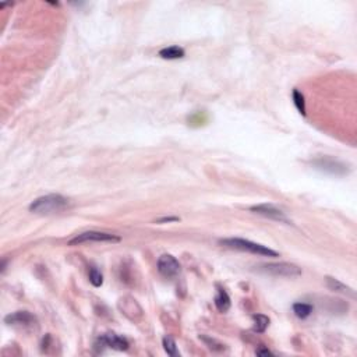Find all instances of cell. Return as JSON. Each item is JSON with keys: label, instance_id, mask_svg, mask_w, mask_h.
Returning a JSON list of instances; mask_svg holds the SVG:
<instances>
[{"label": "cell", "instance_id": "obj_1", "mask_svg": "<svg viewBox=\"0 0 357 357\" xmlns=\"http://www.w3.org/2000/svg\"><path fill=\"white\" fill-rule=\"evenodd\" d=\"M69 200L60 194H46L30 204V211L37 215H52L67 208Z\"/></svg>", "mask_w": 357, "mask_h": 357}, {"label": "cell", "instance_id": "obj_2", "mask_svg": "<svg viewBox=\"0 0 357 357\" xmlns=\"http://www.w3.org/2000/svg\"><path fill=\"white\" fill-rule=\"evenodd\" d=\"M221 244L225 246L227 249L239 250V251H244V253H251V254H257V256H265V257H278V251L269 249L267 246L258 244L251 240H246V239H240V237H230V239H223L221 240Z\"/></svg>", "mask_w": 357, "mask_h": 357}, {"label": "cell", "instance_id": "obj_3", "mask_svg": "<svg viewBox=\"0 0 357 357\" xmlns=\"http://www.w3.org/2000/svg\"><path fill=\"white\" fill-rule=\"evenodd\" d=\"M311 165L314 166V169L331 175V176H345L350 172V168L345 162H342L339 159H335L331 156H319L315 158L314 161H311Z\"/></svg>", "mask_w": 357, "mask_h": 357}, {"label": "cell", "instance_id": "obj_4", "mask_svg": "<svg viewBox=\"0 0 357 357\" xmlns=\"http://www.w3.org/2000/svg\"><path fill=\"white\" fill-rule=\"evenodd\" d=\"M258 271L279 278H296L302 275V269L295 264L289 263H268L258 267Z\"/></svg>", "mask_w": 357, "mask_h": 357}, {"label": "cell", "instance_id": "obj_5", "mask_svg": "<svg viewBox=\"0 0 357 357\" xmlns=\"http://www.w3.org/2000/svg\"><path fill=\"white\" fill-rule=\"evenodd\" d=\"M119 243L120 237L116 234L106 232H96V230H88L77 234L74 239L69 241V246H78L83 243Z\"/></svg>", "mask_w": 357, "mask_h": 357}, {"label": "cell", "instance_id": "obj_6", "mask_svg": "<svg viewBox=\"0 0 357 357\" xmlns=\"http://www.w3.org/2000/svg\"><path fill=\"white\" fill-rule=\"evenodd\" d=\"M156 267H158L159 273L165 278H176L181 271L180 263L171 254H163V256L159 257Z\"/></svg>", "mask_w": 357, "mask_h": 357}, {"label": "cell", "instance_id": "obj_7", "mask_svg": "<svg viewBox=\"0 0 357 357\" xmlns=\"http://www.w3.org/2000/svg\"><path fill=\"white\" fill-rule=\"evenodd\" d=\"M250 211L257 214V215H261V217L276 221V222H283V223L290 222L289 218L286 217V214L279 208H276L275 205H272V204H258V205L251 207Z\"/></svg>", "mask_w": 357, "mask_h": 357}, {"label": "cell", "instance_id": "obj_8", "mask_svg": "<svg viewBox=\"0 0 357 357\" xmlns=\"http://www.w3.org/2000/svg\"><path fill=\"white\" fill-rule=\"evenodd\" d=\"M99 345L101 346H108V348H112L115 350H127L129 349V342L127 339H125L123 336H119L116 334H109L102 335L101 338L98 339Z\"/></svg>", "mask_w": 357, "mask_h": 357}, {"label": "cell", "instance_id": "obj_9", "mask_svg": "<svg viewBox=\"0 0 357 357\" xmlns=\"http://www.w3.org/2000/svg\"><path fill=\"white\" fill-rule=\"evenodd\" d=\"M4 322L7 325H32L35 322V317L28 311H17L13 314H8L4 318Z\"/></svg>", "mask_w": 357, "mask_h": 357}, {"label": "cell", "instance_id": "obj_10", "mask_svg": "<svg viewBox=\"0 0 357 357\" xmlns=\"http://www.w3.org/2000/svg\"><path fill=\"white\" fill-rule=\"evenodd\" d=\"M159 57H162L165 60H176V59H181L184 57V49L183 47L178 46V45H173V46L163 47L159 50Z\"/></svg>", "mask_w": 357, "mask_h": 357}, {"label": "cell", "instance_id": "obj_11", "mask_svg": "<svg viewBox=\"0 0 357 357\" xmlns=\"http://www.w3.org/2000/svg\"><path fill=\"white\" fill-rule=\"evenodd\" d=\"M215 306L219 312H226L230 309V297L222 287H218V293L215 296Z\"/></svg>", "mask_w": 357, "mask_h": 357}, {"label": "cell", "instance_id": "obj_12", "mask_svg": "<svg viewBox=\"0 0 357 357\" xmlns=\"http://www.w3.org/2000/svg\"><path fill=\"white\" fill-rule=\"evenodd\" d=\"M326 285L329 289H332L334 292H339L342 295L349 296V297H355V290L352 287L346 286L345 283H342L338 279H334V278H326Z\"/></svg>", "mask_w": 357, "mask_h": 357}, {"label": "cell", "instance_id": "obj_13", "mask_svg": "<svg viewBox=\"0 0 357 357\" xmlns=\"http://www.w3.org/2000/svg\"><path fill=\"white\" fill-rule=\"evenodd\" d=\"M312 311H314V307L309 303H302V302H300V303L293 304V312H295V315L297 318H309L311 314H312Z\"/></svg>", "mask_w": 357, "mask_h": 357}, {"label": "cell", "instance_id": "obj_14", "mask_svg": "<svg viewBox=\"0 0 357 357\" xmlns=\"http://www.w3.org/2000/svg\"><path fill=\"white\" fill-rule=\"evenodd\" d=\"M253 319H254V326L253 329L258 332V334H263L265 332V329L269 326V318L264 315V314H254L253 315Z\"/></svg>", "mask_w": 357, "mask_h": 357}, {"label": "cell", "instance_id": "obj_15", "mask_svg": "<svg viewBox=\"0 0 357 357\" xmlns=\"http://www.w3.org/2000/svg\"><path fill=\"white\" fill-rule=\"evenodd\" d=\"M163 349H165V352H166L169 356H180L178 346H176V342H175V339H173L172 336H165V338H163Z\"/></svg>", "mask_w": 357, "mask_h": 357}, {"label": "cell", "instance_id": "obj_16", "mask_svg": "<svg viewBox=\"0 0 357 357\" xmlns=\"http://www.w3.org/2000/svg\"><path fill=\"white\" fill-rule=\"evenodd\" d=\"M293 102H295L296 109L306 116V99H304V95L299 89H293Z\"/></svg>", "mask_w": 357, "mask_h": 357}, {"label": "cell", "instance_id": "obj_17", "mask_svg": "<svg viewBox=\"0 0 357 357\" xmlns=\"http://www.w3.org/2000/svg\"><path fill=\"white\" fill-rule=\"evenodd\" d=\"M89 282L95 287L102 286V283H103V275H102V272L96 267H92L89 269Z\"/></svg>", "mask_w": 357, "mask_h": 357}, {"label": "cell", "instance_id": "obj_18", "mask_svg": "<svg viewBox=\"0 0 357 357\" xmlns=\"http://www.w3.org/2000/svg\"><path fill=\"white\" fill-rule=\"evenodd\" d=\"M178 217H165V218H161V219H158L156 222L158 223H166V222H178Z\"/></svg>", "mask_w": 357, "mask_h": 357}, {"label": "cell", "instance_id": "obj_19", "mask_svg": "<svg viewBox=\"0 0 357 357\" xmlns=\"http://www.w3.org/2000/svg\"><path fill=\"white\" fill-rule=\"evenodd\" d=\"M256 353L260 355V356H261V355H272V352L269 349H257Z\"/></svg>", "mask_w": 357, "mask_h": 357}]
</instances>
